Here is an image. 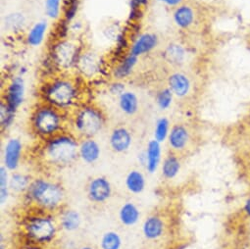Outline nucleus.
<instances>
[{
    "instance_id": "f257e3e1",
    "label": "nucleus",
    "mask_w": 250,
    "mask_h": 249,
    "mask_svg": "<svg viewBox=\"0 0 250 249\" xmlns=\"http://www.w3.org/2000/svg\"><path fill=\"white\" fill-rule=\"evenodd\" d=\"M25 197L28 203L36 209L54 213L62 209L65 202V190L55 181L46 178H36L33 179Z\"/></svg>"
},
{
    "instance_id": "f03ea898",
    "label": "nucleus",
    "mask_w": 250,
    "mask_h": 249,
    "mask_svg": "<svg viewBox=\"0 0 250 249\" xmlns=\"http://www.w3.org/2000/svg\"><path fill=\"white\" fill-rule=\"evenodd\" d=\"M79 146L80 143L75 136L63 132L46 140L42 149V158L45 165L62 169L74 164L78 159Z\"/></svg>"
},
{
    "instance_id": "7ed1b4c3",
    "label": "nucleus",
    "mask_w": 250,
    "mask_h": 249,
    "mask_svg": "<svg viewBox=\"0 0 250 249\" xmlns=\"http://www.w3.org/2000/svg\"><path fill=\"white\" fill-rule=\"evenodd\" d=\"M21 228L26 241L46 247L55 241L60 227L53 213L39 210L27 216Z\"/></svg>"
},
{
    "instance_id": "20e7f679",
    "label": "nucleus",
    "mask_w": 250,
    "mask_h": 249,
    "mask_svg": "<svg viewBox=\"0 0 250 249\" xmlns=\"http://www.w3.org/2000/svg\"><path fill=\"white\" fill-rule=\"evenodd\" d=\"M65 120L61 110L45 104L38 107L32 117V128L35 134L48 140L63 133Z\"/></svg>"
},
{
    "instance_id": "39448f33",
    "label": "nucleus",
    "mask_w": 250,
    "mask_h": 249,
    "mask_svg": "<svg viewBox=\"0 0 250 249\" xmlns=\"http://www.w3.org/2000/svg\"><path fill=\"white\" fill-rule=\"evenodd\" d=\"M75 132L83 139H91L105 126V117L100 109L86 105L79 108L73 118Z\"/></svg>"
},
{
    "instance_id": "423d86ee",
    "label": "nucleus",
    "mask_w": 250,
    "mask_h": 249,
    "mask_svg": "<svg viewBox=\"0 0 250 249\" xmlns=\"http://www.w3.org/2000/svg\"><path fill=\"white\" fill-rule=\"evenodd\" d=\"M44 98L47 104L59 110H66L71 108L77 101V87L69 80L60 79L46 86Z\"/></svg>"
},
{
    "instance_id": "0eeeda50",
    "label": "nucleus",
    "mask_w": 250,
    "mask_h": 249,
    "mask_svg": "<svg viewBox=\"0 0 250 249\" xmlns=\"http://www.w3.org/2000/svg\"><path fill=\"white\" fill-rule=\"evenodd\" d=\"M112 193V185L105 177L92 178L87 184L86 194L92 203L103 204L111 198Z\"/></svg>"
},
{
    "instance_id": "6e6552de",
    "label": "nucleus",
    "mask_w": 250,
    "mask_h": 249,
    "mask_svg": "<svg viewBox=\"0 0 250 249\" xmlns=\"http://www.w3.org/2000/svg\"><path fill=\"white\" fill-rule=\"evenodd\" d=\"M23 152V144L19 139L7 141L3 148V166L10 172H16L20 166Z\"/></svg>"
},
{
    "instance_id": "1a4fd4ad",
    "label": "nucleus",
    "mask_w": 250,
    "mask_h": 249,
    "mask_svg": "<svg viewBox=\"0 0 250 249\" xmlns=\"http://www.w3.org/2000/svg\"><path fill=\"white\" fill-rule=\"evenodd\" d=\"M52 56L59 67L69 68L77 60V47L70 42H60L53 48Z\"/></svg>"
},
{
    "instance_id": "9d476101",
    "label": "nucleus",
    "mask_w": 250,
    "mask_h": 249,
    "mask_svg": "<svg viewBox=\"0 0 250 249\" xmlns=\"http://www.w3.org/2000/svg\"><path fill=\"white\" fill-rule=\"evenodd\" d=\"M110 147L116 153L127 152L133 144V137L131 132L125 127L115 128L109 139Z\"/></svg>"
},
{
    "instance_id": "9b49d317",
    "label": "nucleus",
    "mask_w": 250,
    "mask_h": 249,
    "mask_svg": "<svg viewBox=\"0 0 250 249\" xmlns=\"http://www.w3.org/2000/svg\"><path fill=\"white\" fill-rule=\"evenodd\" d=\"M166 225L162 217L158 215H150L143 224V233L148 240H157L163 236Z\"/></svg>"
},
{
    "instance_id": "f8f14e48",
    "label": "nucleus",
    "mask_w": 250,
    "mask_h": 249,
    "mask_svg": "<svg viewBox=\"0 0 250 249\" xmlns=\"http://www.w3.org/2000/svg\"><path fill=\"white\" fill-rule=\"evenodd\" d=\"M101 156V147L93 139H83L79 146V157L86 164L96 163Z\"/></svg>"
},
{
    "instance_id": "ddd939ff",
    "label": "nucleus",
    "mask_w": 250,
    "mask_h": 249,
    "mask_svg": "<svg viewBox=\"0 0 250 249\" xmlns=\"http://www.w3.org/2000/svg\"><path fill=\"white\" fill-rule=\"evenodd\" d=\"M24 92L25 88L23 80L21 78H15L7 88L4 102L8 105L9 108L16 112V110L23 103Z\"/></svg>"
},
{
    "instance_id": "4468645a",
    "label": "nucleus",
    "mask_w": 250,
    "mask_h": 249,
    "mask_svg": "<svg viewBox=\"0 0 250 249\" xmlns=\"http://www.w3.org/2000/svg\"><path fill=\"white\" fill-rule=\"evenodd\" d=\"M57 220L60 228L67 232H74L78 230L82 225L81 214L77 210L71 208L61 209Z\"/></svg>"
},
{
    "instance_id": "2eb2a0df",
    "label": "nucleus",
    "mask_w": 250,
    "mask_h": 249,
    "mask_svg": "<svg viewBox=\"0 0 250 249\" xmlns=\"http://www.w3.org/2000/svg\"><path fill=\"white\" fill-rule=\"evenodd\" d=\"M146 170L149 174H154L159 166L161 165L162 158V148L161 144L156 140H151L146 146Z\"/></svg>"
},
{
    "instance_id": "dca6fc26",
    "label": "nucleus",
    "mask_w": 250,
    "mask_h": 249,
    "mask_svg": "<svg viewBox=\"0 0 250 249\" xmlns=\"http://www.w3.org/2000/svg\"><path fill=\"white\" fill-rule=\"evenodd\" d=\"M189 141V133L188 129L183 124H176L174 126L168 137V142L170 147L174 151H182L184 150Z\"/></svg>"
},
{
    "instance_id": "f3484780",
    "label": "nucleus",
    "mask_w": 250,
    "mask_h": 249,
    "mask_svg": "<svg viewBox=\"0 0 250 249\" xmlns=\"http://www.w3.org/2000/svg\"><path fill=\"white\" fill-rule=\"evenodd\" d=\"M118 215L121 224L125 227H133L137 225L141 219V211L132 201L125 202L120 207Z\"/></svg>"
},
{
    "instance_id": "a211bd4d",
    "label": "nucleus",
    "mask_w": 250,
    "mask_h": 249,
    "mask_svg": "<svg viewBox=\"0 0 250 249\" xmlns=\"http://www.w3.org/2000/svg\"><path fill=\"white\" fill-rule=\"evenodd\" d=\"M127 189L133 194H140L144 192L146 187V180L145 175L139 170H132L126 176L125 180Z\"/></svg>"
},
{
    "instance_id": "6ab92c4d",
    "label": "nucleus",
    "mask_w": 250,
    "mask_h": 249,
    "mask_svg": "<svg viewBox=\"0 0 250 249\" xmlns=\"http://www.w3.org/2000/svg\"><path fill=\"white\" fill-rule=\"evenodd\" d=\"M33 179L24 173H19V172H12L10 175V180H9V186L11 191L17 193V194H26L28 191L31 183Z\"/></svg>"
},
{
    "instance_id": "aec40b11",
    "label": "nucleus",
    "mask_w": 250,
    "mask_h": 249,
    "mask_svg": "<svg viewBox=\"0 0 250 249\" xmlns=\"http://www.w3.org/2000/svg\"><path fill=\"white\" fill-rule=\"evenodd\" d=\"M157 44V38L152 34H146L137 40L132 47L131 53L140 56L152 50Z\"/></svg>"
},
{
    "instance_id": "412c9836",
    "label": "nucleus",
    "mask_w": 250,
    "mask_h": 249,
    "mask_svg": "<svg viewBox=\"0 0 250 249\" xmlns=\"http://www.w3.org/2000/svg\"><path fill=\"white\" fill-rule=\"evenodd\" d=\"M181 171V162L175 154H169L161 164V174L166 180L175 179Z\"/></svg>"
},
{
    "instance_id": "4be33fe9",
    "label": "nucleus",
    "mask_w": 250,
    "mask_h": 249,
    "mask_svg": "<svg viewBox=\"0 0 250 249\" xmlns=\"http://www.w3.org/2000/svg\"><path fill=\"white\" fill-rule=\"evenodd\" d=\"M119 106L123 113L129 116L135 115L139 110V99L135 93L125 91L120 95Z\"/></svg>"
},
{
    "instance_id": "5701e85b",
    "label": "nucleus",
    "mask_w": 250,
    "mask_h": 249,
    "mask_svg": "<svg viewBox=\"0 0 250 249\" xmlns=\"http://www.w3.org/2000/svg\"><path fill=\"white\" fill-rule=\"evenodd\" d=\"M171 90L178 96H185L189 90L190 83L188 79L183 74H174L169 79Z\"/></svg>"
},
{
    "instance_id": "b1692460",
    "label": "nucleus",
    "mask_w": 250,
    "mask_h": 249,
    "mask_svg": "<svg viewBox=\"0 0 250 249\" xmlns=\"http://www.w3.org/2000/svg\"><path fill=\"white\" fill-rule=\"evenodd\" d=\"M123 239L121 235L115 230H108L103 233L100 239L101 249H121Z\"/></svg>"
},
{
    "instance_id": "393cba45",
    "label": "nucleus",
    "mask_w": 250,
    "mask_h": 249,
    "mask_svg": "<svg viewBox=\"0 0 250 249\" xmlns=\"http://www.w3.org/2000/svg\"><path fill=\"white\" fill-rule=\"evenodd\" d=\"M79 68L83 75L91 76L99 69V62L92 54H83L79 60Z\"/></svg>"
},
{
    "instance_id": "a878e982",
    "label": "nucleus",
    "mask_w": 250,
    "mask_h": 249,
    "mask_svg": "<svg viewBox=\"0 0 250 249\" xmlns=\"http://www.w3.org/2000/svg\"><path fill=\"white\" fill-rule=\"evenodd\" d=\"M9 170L5 168L3 165L0 167V202L1 205H4L10 196V186H9Z\"/></svg>"
},
{
    "instance_id": "bb28decb",
    "label": "nucleus",
    "mask_w": 250,
    "mask_h": 249,
    "mask_svg": "<svg viewBox=\"0 0 250 249\" xmlns=\"http://www.w3.org/2000/svg\"><path fill=\"white\" fill-rule=\"evenodd\" d=\"M174 19L177 25L181 28H188L193 22V11L188 6H181L176 10L174 14Z\"/></svg>"
},
{
    "instance_id": "cd10ccee",
    "label": "nucleus",
    "mask_w": 250,
    "mask_h": 249,
    "mask_svg": "<svg viewBox=\"0 0 250 249\" xmlns=\"http://www.w3.org/2000/svg\"><path fill=\"white\" fill-rule=\"evenodd\" d=\"M137 61H138V56L131 53L129 56L125 58L122 61V63L116 68L115 76L119 79L128 76L131 73V71L133 70V68L135 67V65L137 64Z\"/></svg>"
},
{
    "instance_id": "c85d7f7f",
    "label": "nucleus",
    "mask_w": 250,
    "mask_h": 249,
    "mask_svg": "<svg viewBox=\"0 0 250 249\" xmlns=\"http://www.w3.org/2000/svg\"><path fill=\"white\" fill-rule=\"evenodd\" d=\"M46 29H47V25L44 22H40L36 24L29 33V36H28L29 43L33 46L40 45L43 41V37L46 32Z\"/></svg>"
},
{
    "instance_id": "c756f323",
    "label": "nucleus",
    "mask_w": 250,
    "mask_h": 249,
    "mask_svg": "<svg viewBox=\"0 0 250 249\" xmlns=\"http://www.w3.org/2000/svg\"><path fill=\"white\" fill-rule=\"evenodd\" d=\"M170 133V123L168 119L166 118H160L155 124V130H154V140L159 142L160 144L164 143Z\"/></svg>"
},
{
    "instance_id": "7c9ffc66",
    "label": "nucleus",
    "mask_w": 250,
    "mask_h": 249,
    "mask_svg": "<svg viewBox=\"0 0 250 249\" xmlns=\"http://www.w3.org/2000/svg\"><path fill=\"white\" fill-rule=\"evenodd\" d=\"M15 111L8 107V105L2 101L0 105V123H1L2 130H7L14 121Z\"/></svg>"
},
{
    "instance_id": "2f4dec72",
    "label": "nucleus",
    "mask_w": 250,
    "mask_h": 249,
    "mask_svg": "<svg viewBox=\"0 0 250 249\" xmlns=\"http://www.w3.org/2000/svg\"><path fill=\"white\" fill-rule=\"evenodd\" d=\"M173 100V91L169 88H165L161 90L157 95V105L161 110L168 109Z\"/></svg>"
},
{
    "instance_id": "473e14b6",
    "label": "nucleus",
    "mask_w": 250,
    "mask_h": 249,
    "mask_svg": "<svg viewBox=\"0 0 250 249\" xmlns=\"http://www.w3.org/2000/svg\"><path fill=\"white\" fill-rule=\"evenodd\" d=\"M60 2L61 0H46L45 11L46 14L53 19H56L60 13Z\"/></svg>"
},
{
    "instance_id": "72a5a7b5",
    "label": "nucleus",
    "mask_w": 250,
    "mask_h": 249,
    "mask_svg": "<svg viewBox=\"0 0 250 249\" xmlns=\"http://www.w3.org/2000/svg\"><path fill=\"white\" fill-rule=\"evenodd\" d=\"M167 55L174 63H180L184 59V50L178 45H172L167 52Z\"/></svg>"
},
{
    "instance_id": "f704fd0d",
    "label": "nucleus",
    "mask_w": 250,
    "mask_h": 249,
    "mask_svg": "<svg viewBox=\"0 0 250 249\" xmlns=\"http://www.w3.org/2000/svg\"><path fill=\"white\" fill-rule=\"evenodd\" d=\"M78 9V0H65V10L66 19L68 21L72 20Z\"/></svg>"
},
{
    "instance_id": "c9c22d12",
    "label": "nucleus",
    "mask_w": 250,
    "mask_h": 249,
    "mask_svg": "<svg viewBox=\"0 0 250 249\" xmlns=\"http://www.w3.org/2000/svg\"><path fill=\"white\" fill-rule=\"evenodd\" d=\"M138 160H139V163L141 164V166L146 168V150L139 154Z\"/></svg>"
},
{
    "instance_id": "e433bc0d",
    "label": "nucleus",
    "mask_w": 250,
    "mask_h": 249,
    "mask_svg": "<svg viewBox=\"0 0 250 249\" xmlns=\"http://www.w3.org/2000/svg\"><path fill=\"white\" fill-rule=\"evenodd\" d=\"M113 94H122L124 92V86L122 84H114L111 88Z\"/></svg>"
},
{
    "instance_id": "4c0bfd02",
    "label": "nucleus",
    "mask_w": 250,
    "mask_h": 249,
    "mask_svg": "<svg viewBox=\"0 0 250 249\" xmlns=\"http://www.w3.org/2000/svg\"><path fill=\"white\" fill-rule=\"evenodd\" d=\"M163 1L166 3V4H168V5H170V6H173V5H177V4H179L182 0H163Z\"/></svg>"
},
{
    "instance_id": "58836bf2",
    "label": "nucleus",
    "mask_w": 250,
    "mask_h": 249,
    "mask_svg": "<svg viewBox=\"0 0 250 249\" xmlns=\"http://www.w3.org/2000/svg\"><path fill=\"white\" fill-rule=\"evenodd\" d=\"M245 211L247 212V214L250 216V198L247 200L246 204H245Z\"/></svg>"
},
{
    "instance_id": "ea45409f",
    "label": "nucleus",
    "mask_w": 250,
    "mask_h": 249,
    "mask_svg": "<svg viewBox=\"0 0 250 249\" xmlns=\"http://www.w3.org/2000/svg\"><path fill=\"white\" fill-rule=\"evenodd\" d=\"M0 249H7V247H6V245L4 244V242H3V237H2V235H1V239H0Z\"/></svg>"
},
{
    "instance_id": "a19ab883",
    "label": "nucleus",
    "mask_w": 250,
    "mask_h": 249,
    "mask_svg": "<svg viewBox=\"0 0 250 249\" xmlns=\"http://www.w3.org/2000/svg\"><path fill=\"white\" fill-rule=\"evenodd\" d=\"M78 249H95V248L92 247V246H89V245H83V246H82V247H80Z\"/></svg>"
}]
</instances>
